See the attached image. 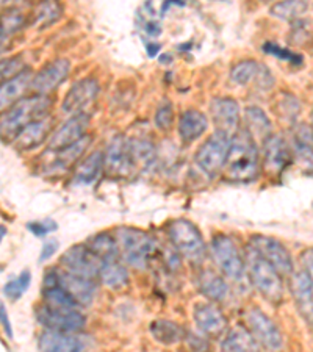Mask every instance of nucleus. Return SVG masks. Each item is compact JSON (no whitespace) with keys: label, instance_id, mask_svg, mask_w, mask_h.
<instances>
[{"label":"nucleus","instance_id":"a18cd8bd","mask_svg":"<svg viewBox=\"0 0 313 352\" xmlns=\"http://www.w3.org/2000/svg\"><path fill=\"white\" fill-rule=\"evenodd\" d=\"M301 265H303V268L313 277V248L305 249V251L301 254Z\"/></svg>","mask_w":313,"mask_h":352},{"label":"nucleus","instance_id":"ddd939ff","mask_svg":"<svg viewBox=\"0 0 313 352\" xmlns=\"http://www.w3.org/2000/svg\"><path fill=\"white\" fill-rule=\"evenodd\" d=\"M71 71V63L66 58H56L45 65L41 71L35 74L32 80V91L35 94L49 96L54 89L66 80Z\"/></svg>","mask_w":313,"mask_h":352},{"label":"nucleus","instance_id":"e433bc0d","mask_svg":"<svg viewBox=\"0 0 313 352\" xmlns=\"http://www.w3.org/2000/svg\"><path fill=\"white\" fill-rule=\"evenodd\" d=\"M130 143V151H132L133 163L141 164V166H149L153 163L155 158V152H153V146L143 140H132Z\"/></svg>","mask_w":313,"mask_h":352},{"label":"nucleus","instance_id":"0eeeda50","mask_svg":"<svg viewBox=\"0 0 313 352\" xmlns=\"http://www.w3.org/2000/svg\"><path fill=\"white\" fill-rule=\"evenodd\" d=\"M230 146L232 136L216 130V133L199 147L195 162L207 175H216L226 166L230 154Z\"/></svg>","mask_w":313,"mask_h":352},{"label":"nucleus","instance_id":"49530a36","mask_svg":"<svg viewBox=\"0 0 313 352\" xmlns=\"http://www.w3.org/2000/svg\"><path fill=\"white\" fill-rule=\"evenodd\" d=\"M0 318H2V326H3L5 333H7L10 338H13V329H11L8 315H7V309H5V304L0 305Z\"/></svg>","mask_w":313,"mask_h":352},{"label":"nucleus","instance_id":"5701e85b","mask_svg":"<svg viewBox=\"0 0 313 352\" xmlns=\"http://www.w3.org/2000/svg\"><path fill=\"white\" fill-rule=\"evenodd\" d=\"M52 129V119L49 116L39 119L32 124H28L13 138V144L18 151H30L43 143L45 136L49 135Z\"/></svg>","mask_w":313,"mask_h":352},{"label":"nucleus","instance_id":"412c9836","mask_svg":"<svg viewBox=\"0 0 313 352\" xmlns=\"http://www.w3.org/2000/svg\"><path fill=\"white\" fill-rule=\"evenodd\" d=\"M292 149L296 162L307 173H313V130L305 124H296L292 130Z\"/></svg>","mask_w":313,"mask_h":352},{"label":"nucleus","instance_id":"9b49d317","mask_svg":"<svg viewBox=\"0 0 313 352\" xmlns=\"http://www.w3.org/2000/svg\"><path fill=\"white\" fill-rule=\"evenodd\" d=\"M99 88V82L93 77L83 78V80L74 83L72 88L67 91L65 100H63V113L71 116L82 115L98 99Z\"/></svg>","mask_w":313,"mask_h":352},{"label":"nucleus","instance_id":"473e14b6","mask_svg":"<svg viewBox=\"0 0 313 352\" xmlns=\"http://www.w3.org/2000/svg\"><path fill=\"white\" fill-rule=\"evenodd\" d=\"M87 246L93 251L102 262H107V260H116L119 255V248L116 238H111L107 234H98L91 236Z\"/></svg>","mask_w":313,"mask_h":352},{"label":"nucleus","instance_id":"de8ad7c7","mask_svg":"<svg viewBox=\"0 0 313 352\" xmlns=\"http://www.w3.org/2000/svg\"><path fill=\"white\" fill-rule=\"evenodd\" d=\"M312 130H313V113H312Z\"/></svg>","mask_w":313,"mask_h":352},{"label":"nucleus","instance_id":"c85d7f7f","mask_svg":"<svg viewBox=\"0 0 313 352\" xmlns=\"http://www.w3.org/2000/svg\"><path fill=\"white\" fill-rule=\"evenodd\" d=\"M223 351H259L261 346L257 343V340L254 338V335L250 333L249 329L237 326L232 331L227 332L226 338L221 343Z\"/></svg>","mask_w":313,"mask_h":352},{"label":"nucleus","instance_id":"f8f14e48","mask_svg":"<svg viewBox=\"0 0 313 352\" xmlns=\"http://www.w3.org/2000/svg\"><path fill=\"white\" fill-rule=\"evenodd\" d=\"M257 249V252L265 257L282 276H292L293 272V258L287 248L272 236L254 235L250 236V243Z\"/></svg>","mask_w":313,"mask_h":352},{"label":"nucleus","instance_id":"c9c22d12","mask_svg":"<svg viewBox=\"0 0 313 352\" xmlns=\"http://www.w3.org/2000/svg\"><path fill=\"white\" fill-rule=\"evenodd\" d=\"M309 7V0H282L271 8V14L279 19L292 21L301 16Z\"/></svg>","mask_w":313,"mask_h":352},{"label":"nucleus","instance_id":"f03ea898","mask_svg":"<svg viewBox=\"0 0 313 352\" xmlns=\"http://www.w3.org/2000/svg\"><path fill=\"white\" fill-rule=\"evenodd\" d=\"M244 266H246L248 279L261 296L272 304L282 302V274L268 262V260L261 257L252 244H248L246 251H244Z\"/></svg>","mask_w":313,"mask_h":352},{"label":"nucleus","instance_id":"1a4fd4ad","mask_svg":"<svg viewBox=\"0 0 313 352\" xmlns=\"http://www.w3.org/2000/svg\"><path fill=\"white\" fill-rule=\"evenodd\" d=\"M60 263L63 268L72 272V274L94 280V277H99L104 262L88 246L77 244V246H72L61 255Z\"/></svg>","mask_w":313,"mask_h":352},{"label":"nucleus","instance_id":"72a5a7b5","mask_svg":"<svg viewBox=\"0 0 313 352\" xmlns=\"http://www.w3.org/2000/svg\"><path fill=\"white\" fill-rule=\"evenodd\" d=\"M63 14V7L60 0H41L35 8L33 21L39 28H45L58 21Z\"/></svg>","mask_w":313,"mask_h":352},{"label":"nucleus","instance_id":"f257e3e1","mask_svg":"<svg viewBox=\"0 0 313 352\" xmlns=\"http://www.w3.org/2000/svg\"><path fill=\"white\" fill-rule=\"evenodd\" d=\"M259 147L246 129L232 136L230 154L226 163V175L233 182H250L259 174Z\"/></svg>","mask_w":313,"mask_h":352},{"label":"nucleus","instance_id":"f3484780","mask_svg":"<svg viewBox=\"0 0 313 352\" xmlns=\"http://www.w3.org/2000/svg\"><path fill=\"white\" fill-rule=\"evenodd\" d=\"M193 320L206 337H219L227 329V318L213 302H199L193 309Z\"/></svg>","mask_w":313,"mask_h":352},{"label":"nucleus","instance_id":"58836bf2","mask_svg":"<svg viewBox=\"0 0 313 352\" xmlns=\"http://www.w3.org/2000/svg\"><path fill=\"white\" fill-rule=\"evenodd\" d=\"M173 118H174V113H173V105H171V102H163L155 113L157 127H160L162 130L169 129L171 124H173Z\"/></svg>","mask_w":313,"mask_h":352},{"label":"nucleus","instance_id":"423d86ee","mask_svg":"<svg viewBox=\"0 0 313 352\" xmlns=\"http://www.w3.org/2000/svg\"><path fill=\"white\" fill-rule=\"evenodd\" d=\"M210 254H212L215 265L226 277L235 282L243 280L244 272H246L244 258L237 243L230 236L223 234L216 235L210 243Z\"/></svg>","mask_w":313,"mask_h":352},{"label":"nucleus","instance_id":"c756f323","mask_svg":"<svg viewBox=\"0 0 313 352\" xmlns=\"http://www.w3.org/2000/svg\"><path fill=\"white\" fill-rule=\"evenodd\" d=\"M151 333L155 338V342L162 343L164 346L175 344L184 340L185 331L184 327L174 321L168 320H157L151 324Z\"/></svg>","mask_w":313,"mask_h":352},{"label":"nucleus","instance_id":"aec40b11","mask_svg":"<svg viewBox=\"0 0 313 352\" xmlns=\"http://www.w3.org/2000/svg\"><path fill=\"white\" fill-rule=\"evenodd\" d=\"M290 146L279 135H271L263 143V168L271 175H279L288 166Z\"/></svg>","mask_w":313,"mask_h":352},{"label":"nucleus","instance_id":"2f4dec72","mask_svg":"<svg viewBox=\"0 0 313 352\" xmlns=\"http://www.w3.org/2000/svg\"><path fill=\"white\" fill-rule=\"evenodd\" d=\"M99 279L105 287L119 289L129 283V272L118 260H107V262L102 263Z\"/></svg>","mask_w":313,"mask_h":352},{"label":"nucleus","instance_id":"a19ab883","mask_svg":"<svg viewBox=\"0 0 313 352\" xmlns=\"http://www.w3.org/2000/svg\"><path fill=\"white\" fill-rule=\"evenodd\" d=\"M22 71V66H21V58L19 56H13V58H8V60H3L2 61V76L3 78H13L21 74Z\"/></svg>","mask_w":313,"mask_h":352},{"label":"nucleus","instance_id":"79ce46f5","mask_svg":"<svg viewBox=\"0 0 313 352\" xmlns=\"http://www.w3.org/2000/svg\"><path fill=\"white\" fill-rule=\"evenodd\" d=\"M265 52L271 54V55H276L277 58H282L285 61H293V63H294V61H301L299 55L290 52V50H287V49L279 47V45H276V44H265Z\"/></svg>","mask_w":313,"mask_h":352},{"label":"nucleus","instance_id":"ea45409f","mask_svg":"<svg viewBox=\"0 0 313 352\" xmlns=\"http://www.w3.org/2000/svg\"><path fill=\"white\" fill-rule=\"evenodd\" d=\"M27 229L32 232L35 236H45L52 234L56 229H58V224L54 223V221H36V223H28Z\"/></svg>","mask_w":313,"mask_h":352},{"label":"nucleus","instance_id":"cd10ccee","mask_svg":"<svg viewBox=\"0 0 313 352\" xmlns=\"http://www.w3.org/2000/svg\"><path fill=\"white\" fill-rule=\"evenodd\" d=\"M244 122H246V129L250 136L255 141H265L271 136V121L266 116V113L259 109V107H248L244 111Z\"/></svg>","mask_w":313,"mask_h":352},{"label":"nucleus","instance_id":"a878e982","mask_svg":"<svg viewBox=\"0 0 313 352\" xmlns=\"http://www.w3.org/2000/svg\"><path fill=\"white\" fill-rule=\"evenodd\" d=\"M207 116L197 110H186L179 119V135L185 143H191L202 136L207 132Z\"/></svg>","mask_w":313,"mask_h":352},{"label":"nucleus","instance_id":"4c0bfd02","mask_svg":"<svg viewBox=\"0 0 313 352\" xmlns=\"http://www.w3.org/2000/svg\"><path fill=\"white\" fill-rule=\"evenodd\" d=\"M32 282V274L28 271H22L18 277L11 279L10 282L5 283L3 287V294L10 300H18L22 294L27 292V288L30 287Z\"/></svg>","mask_w":313,"mask_h":352},{"label":"nucleus","instance_id":"39448f33","mask_svg":"<svg viewBox=\"0 0 313 352\" xmlns=\"http://www.w3.org/2000/svg\"><path fill=\"white\" fill-rule=\"evenodd\" d=\"M169 240L180 255L191 262H201L206 257L207 248L197 227L188 219H175L169 224Z\"/></svg>","mask_w":313,"mask_h":352},{"label":"nucleus","instance_id":"9d476101","mask_svg":"<svg viewBox=\"0 0 313 352\" xmlns=\"http://www.w3.org/2000/svg\"><path fill=\"white\" fill-rule=\"evenodd\" d=\"M246 324L261 348L272 351L282 348L283 338L281 331L274 324V321L260 309L252 307L246 311Z\"/></svg>","mask_w":313,"mask_h":352},{"label":"nucleus","instance_id":"20e7f679","mask_svg":"<svg viewBox=\"0 0 313 352\" xmlns=\"http://www.w3.org/2000/svg\"><path fill=\"white\" fill-rule=\"evenodd\" d=\"M116 241L122 260L135 270H146L157 251V244L152 236L135 227H119Z\"/></svg>","mask_w":313,"mask_h":352},{"label":"nucleus","instance_id":"393cba45","mask_svg":"<svg viewBox=\"0 0 313 352\" xmlns=\"http://www.w3.org/2000/svg\"><path fill=\"white\" fill-rule=\"evenodd\" d=\"M33 77L35 76H33L30 69H24L16 77L8 78L7 82L2 83V88H0V104H2V110H5V107L14 105L16 102L21 100V96L32 87Z\"/></svg>","mask_w":313,"mask_h":352},{"label":"nucleus","instance_id":"7c9ffc66","mask_svg":"<svg viewBox=\"0 0 313 352\" xmlns=\"http://www.w3.org/2000/svg\"><path fill=\"white\" fill-rule=\"evenodd\" d=\"M105 164L104 154L102 152H94L89 157L85 158V160L78 164L77 171L74 174V180L77 182L78 185H91L98 180L100 169Z\"/></svg>","mask_w":313,"mask_h":352},{"label":"nucleus","instance_id":"dca6fc26","mask_svg":"<svg viewBox=\"0 0 313 352\" xmlns=\"http://www.w3.org/2000/svg\"><path fill=\"white\" fill-rule=\"evenodd\" d=\"M290 288L301 316L313 327V277L305 270L292 272Z\"/></svg>","mask_w":313,"mask_h":352},{"label":"nucleus","instance_id":"2eb2a0df","mask_svg":"<svg viewBox=\"0 0 313 352\" xmlns=\"http://www.w3.org/2000/svg\"><path fill=\"white\" fill-rule=\"evenodd\" d=\"M89 126V115L82 113V115L72 116L69 121H66L60 129L55 130V133L49 140V151L58 152L66 149L77 141H80L83 136H87V130Z\"/></svg>","mask_w":313,"mask_h":352},{"label":"nucleus","instance_id":"c03bdc74","mask_svg":"<svg viewBox=\"0 0 313 352\" xmlns=\"http://www.w3.org/2000/svg\"><path fill=\"white\" fill-rule=\"evenodd\" d=\"M56 249H58V241L56 240H47L43 244V249H41V254H39V262H45V260H49L52 255L56 252Z\"/></svg>","mask_w":313,"mask_h":352},{"label":"nucleus","instance_id":"4468645a","mask_svg":"<svg viewBox=\"0 0 313 352\" xmlns=\"http://www.w3.org/2000/svg\"><path fill=\"white\" fill-rule=\"evenodd\" d=\"M105 168L115 177H125L132 173L135 166L130 143L124 136H115L111 143L108 144V149L104 155Z\"/></svg>","mask_w":313,"mask_h":352},{"label":"nucleus","instance_id":"a211bd4d","mask_svg":"<svg viewBox=\"0 0 313 352\" xmlns=\"http://www.w3.org/2000/svg\"><path fill=\"white\" fill-rule=\"evenodd\" d=\"M210 113H212L213 124L218 132H224L233 136L238 132L240 126V107L237 100L229 98L215 99L210 105Z\"/></svg>","mask_w":313,"mask_h":352},{"label":"nucleus","instance_id":"7ed1b4c3","mask_svg":"<svg viewBox=\"0 0 313 352\" xmlns=\"http://www.w3.org/2000/svg\"><path fill=\"white\" fill-rule=\"evenodd\" d=\"M52 107L49 96L35 94L33 98L21 99L11 105V109L2 116V135L14 136L28 124L47 118V113Z\"/></svg>","mask_w":313,"mask_h":352},{"label":"nucleus","instance_id":"f704fd0d","mask_svg":"<svg viewBox=\"0 0 313 352\" xmlns=\"http://www.w3.org/2000/svg\"><path fill=\"white\" fill-rule=\"evenodd\" d=\"M89 143H91L89 136H83V138L80 141H77L76 144L66 147V149L63 151H58L56 152V160L50 168H52L54 171H56V169H66L71 163L78 160V157L83 154L85 149L89 146Z\"/></svg>","mask_w":313,"mask_h":352},{"label":"nucleus","instance_id":"6e6552de","mask_svg":"<svg viewBox=\"0 0 313 352\" xmlns=\"http://www.w3.org/2000/svg\"><path fill=\"white\" fill-rule=\"evenodd\" d=\"M35 314L39 324L49 331L76 333L87 324V318L76 309H61L44 304L36 307Z\"/></svg>","mask_w":313,"mask_h":352},{"label":"nucleus","instance_id":"4be33fe9","mask_svg":"<svg viewBox=\"0 0 313 352\" xmlns=\"http://www.w3.org/2000/svg\"><path fill=\"white\" fill-rule=\"evenodd\" d=\"M38 348L45 352H77L83 351L87 346L82 338L76 337L69 332L45 331L39 335Z\"/></svg>","mask_w":313,"mask_h":352},{"label":"nucleus","instance_id":"37998d69","mask_svg":"<svg viewBox=\"0 0 313 352\" xmlns=\"http://www.w3.org/2000/svg\"><path fill=\"white\" fill-rule=\"evenodd\" d=\"M21 24H22V18L18 13H11L8 16H3V30H2L3 38L7 36V33L18 30Z\"/></svg>","mask_w":313,"mask_h":352},{"label":"nucleus","instance_id":"6ab92c4d","mask_svg":"<svg viewBox=\"0 0 313 352\" xmlns=\"http://www.w3.org/2000/svg\"><path fill=\"white\" fill-rule=\"evenodd\" d=\"M230 78L238 85H249L250 82H255L261 89H268L274 83V78H272V74L268 67L254 60L240 61V63L233 66L230 71Z\"/></svg>","mask_w":313,"mask_h":352},{"label":"nucleus","instance_id":"b1692460","mask_svg":"<svg viewBox=\"0 0 313 352\" xmlns=\"http://www.w3.org/2000/svg\"><path fill=\"white\" fill-rule=\"evenodd\" d=\"M61 285L72 294V298L77 300L78 305H89L96 296V285L93 279L72 274L69 271L60 272Z\"/></svg>","mask_w":313,"mask_h":352},{"label":"nucleus","instance_id":"bb28decb","mask_svg":"<svg viewBox=\"0 0 313 352\" xmlns=\"http://www.w3.org/2000/svg\"><path fill=\"white\" fill-rule=\"evenodd\" d=\"M199 289H201L204 296L210 300H215V302H221L229 294V285L218 272L212 270L201 272V276H199Z\"/></svg>","mask_w":313,"mask_h":352}]
</instances>
